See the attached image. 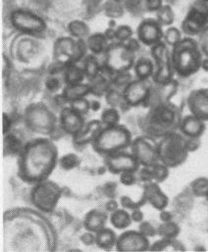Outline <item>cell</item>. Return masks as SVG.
<instances>
[{
    "label": "cell",
    "instance_id": "cell-1",
    "mask_svg": "<svg viewBox=\"0 0 208 252\" xmlns=\"http://www.w3.org/2000/svg\"><path fill=\"white\" fill-rule=\"evenodd\" d=\"M57 163V148L45 138L28 142L20 151L19 177L27 183L46 181Z\"/></svg>",
    "mask_w": 208,
    "mask_h": 252
},
{
    "label": "cell",
    "instance_id": "cell-2",
    "mask_svg": "<svg viewBox=\"0 0 208 252\" xmlns=\"http://www.w3.org/2000/svg\"><path fill=\"white\" fill-rule=\"evenodd\" d=\"M173 47L172 64L180 76L188 77L202 67V52L195 40L180 39Z\"/></svg>",
    "mask_w": 208,
    "mask_h": 252
},
{
    "label": "cell",
    "instance_id": "cell-3",
    "mask_svg": "<svg viewBox=\"0 0 208 252\" xmlns=\"http://www.w3.org/2000/svg\"><path fill=\"white\" fill-rule=\"evenodd\" d=\"M131 143L129 130L122 126H107L103 128L93 142L95 150L101 154H111L120 151Z\"/></svg>",
    "mask_w": 208,
    "mask_h": 252
},
{
    "label": "cell",
    "instance_id": "cell-4",
    "mask_svg": "<svg viewBox=\"0 0 208 252\" xmlns=\"http://www.w3.org/2000/svg\"><path fill=\"white\" fill-rule=\"evenodd\" d=\"M134 63V51L124 43H113L105 51V69L113 73H124Z\"/></svg>",
    "mask_w": 208,
    "mask_h": 252
},
{
    "label": "cell",
    "instance_id": "cell-5",
    "mask_svg": "<svg viewBox=\"0 0 208 252\" xmlns=\"http://www.w3.org/2000/svg\"><path fill=\"white\" fill-rule=\"evenodd\" d=\"M151 53L157 65V70L153 75L154 83L162 86L170 84L174 68L166 45L163 42L156 43L152 46Z\"/></svg>",
    "mask_w": 208,
    "mask_h": 252
},
{
    "label": "cell",
    "instance_id": "cell-6",
    "mask_svg": "<svg viewBox=\"0 0 208 252\" xmlns=\"http://www.w3.org/2000/svg\"><path fill=\"white\" fill-rule=\"evenodd\" d=\"M185 141L179 135H170L158 147V157L166 166H176L186 158Z\"/></svg>",
    "mask_w": 208,
    "mask_h": 252
},
{
    "label": "cell",
    "instance_id": "cell-7",
    "mask_svg": "<svg viewBox=\"0 0 208 252\" xmlns=\"http://www.w3.org/2000/svg\"><path fill=\"white\" fill-rule=\"evenodd\" d=\"M85 53V43L82 40L75 41L70 37L58 39L54 46L55 60L62 65H72Z\"/></svg>",
    "mask_w": 208,
    "mask_h": 252
},
{
    "label": "cell",
    "instance_id": "cell-8",
    "mask_svg": "<svg viewBox=\"0 0 208 252\" xmlns=\"http://www.w3.org/2000/svg\"><path fill=\"white\" fill-rule=\"evenodd\" d=\"M32 198L39 209L49 212L60 198V188L51 182H41L34 189Z\"/></svg>",
    "mask_w": 208,
    "mask_h": 252
},
{
    "label": "cell",
    "instance_id": "cell-9",
    "mask_svg": "<svg viewBox=\"0 0 208 252\" xmlns=\"http://www.w3.org/2000/svg\"><path fill=\"white\" fill-rule=\"evenodd\" d=\"M11 22L18 31L29 34H38L46 29L42 18L26 10L14 11L11 14Z\"/></svg>",
    "mask_w": 208,
    "mask_h": 252
},
{
    "label": "cell",
    "instance_id": "cell-10",
    "mask_svg": "<svg viewBox=\"0 0 208 252\" xmlns=\"http://www.w3.org/2000/svg\"><path fill=\"white\" fill-rule=\"evenodd\" d=\"M208 25V3L198 0L193 4L187 17L185 18L182 29L188 34H197Z\"/></svg>",
    "mask_w": 208,
    "mask_h": 252
},
{
    "label": "cell",
    "instance_id": "cell-11",
    "mask_svg": "<svg viewBox=\"0 0 208 252\" xmlns=\"http://www.w3.org/2000/svg\"><path fill=\"white\" fill-rule=\"evenodd\" d=\"M26 122L27 126L33 130L47 133L54 126L55 119L53 114L44 105L36 104L27 109Z\"/></svg>",
    "mask_w": 208,
    "mask_h": 252
},
{
    "label": "cell",
    "instance_id": "cell-12",
    "mask_svg": "<svg viewBox=\"0 0 208 252\" xmlns=\"http://www.w3.org/2000/svg\"><path fill=\"white\" fill-rule=\"evenodd\" d=\"M105 163L113 174L125 173V172H136L139 169V162L138 159L131 154L123 152H115L106 155Z\"/></svg>",
    "mask_w": 208,
    "mask_h": 252
},
{
    "label": "cell",
    "instance_id": "cell-13",
    "mask_svg": "<svg viewBox=\"0 0 208 252\" xmlns=\"http://www.w3.org/2000/svg\"><path fill=\"white\" fill-rule=\"evenodd\" d=\"M133 155L138 159L139 164L152 167L156 164L158 157V147L148 138H139L133 143Z\"/></svg>",
    "mask_w": 208,
    "mask_h": 252
},
{
    "label": "cell",
    "instance_id": "cell-14",
    "mask_svg": "<svg viewBox=\"0 0 208 252\" xmlns=\"http://www.w3.org/2000/svg\"><path fill=\"white\" fill-rule=\"evenodd\" d=\"M150 85L147 80L138 79L130 82L125 89L124 98L130 105H138L146 100L149 95Z\"/></svg>",
    "mask_w": 208,
    "mask_h": 252
},
{
    "label": "cell",
    "instance_id": "cell-15",
    "mask_svg": "<svg viewBox=\"0 0 208 252\" xmlns=\"http://www.w3.org/2000/svg\"><path fill=\"white\" fill-rule=\"evenodd\" d=\"M148 249V241L138 232H129L122 235L117 242L120 252H143Z\"/></svg>",
    "mask_w": 208,
    "mask_h": 252
},
{
    "label": "cell",
    "instance_id": "cell-16",
    "mask_svg": "<svg viewBox=\"0 0 208 252\" xmlns=\"http://www.w3.org/2000/svg\"><path fill=\"white\" fill-rule=\"evenodd\" d=\"M139 39L146 45H155L160 42L162 37V31L158 21L147 19L140 23L138 29Z\"/></svg>",
    "mask_w": 208,
    "mask_h": 252
},
{
    "label": "cell",
    "instance_id": "cell-17",
    "mask_svg": "<svg viewBox=\"0 0 208 252\" xmlns=\"http://www.w3.org/2000/svg\"><path fill=\"white\" fill-rule=\"evenodd\" d=\"M189 107L194 116L201 120H208V90H200L191 94Z\"/></svg>",
    "mask_w": 208,
    "mask_h": 252
},
{
    "label": "cell",
    "instance_id": "cell-18",
    "mask_svg": "<svg viewBox=\"0 0 208 252\" xmlns=\"http://www.w3.org/2000/svg\"><path fill=\"white\" fill-rule=\"evenodd\" d=\"M61 126L65 132L75 135L84 127V119L82 114L74 110L72 107H66L60 115Z\"/></svg>",
    "mask_w": 208,
    "mask_h": 252
},
{
    "label": "cell",
    "instance_id": "cell-19",
    "mask_svg": "<svg viewBox=\"0 0 208 252\" xmlns=\"http://www.w3.org/2000/svg\"><path fill=\"white\" fill-rule=\"evenodd\" d=\"M102 129L103 123L101 121H92L85 126V128L83 127L74 135V143L84 145L90 142H94Z\"/></svg>",
    "mask_w": 208,
    "mask_h": 252
},
{
    "label": "cell",
    "instance_id": "cell-20",
    "mask_svg": "<svg viewBox=\"0 0 208 252\" xmlns=\"http://www.w3.org/2000/svg\"><path fill=\"white\" fill-rule=\"evenodd\" d=\"M92 93V87L88 85H73V86H67L63 92V98L65 101L73 102L75 100L83 98L88 94Z\"/></svg>",
    "mask_w": 208,
    "mask_h": 252
},
{
    "label": "cell",
    "instance_id": "cell-21",
    "mask_svg": "<svg viewBox=\"0 0 208 252\" xmlns=\"http://www.w3.org/2000/svg\"><path fill=\"white\" fill-rule=\"evenodd\" d=\"M204 128L205 125L203 123V120L197 118L194 115L187 117L182 124V131L192 137H197L201 135Z\"/></svg>",
    "mask_w": 208,
    "mask_h": 252
},
{
    "label": "cell",
    "instance_id": "cell-22",
    "mask_svg": "<svg viewBox=\"0 0 208 252\" xmlns=\"http://www.w3.org/2000/svg\"><path fill=\"white\" fill-rule=\"evenodd\" d=\"M106 221V216L101 211H92L90 212L85 221V226L89 231L100 232L104 229V224Z\"/></svg>",
    "mask_w": 208,
    "mask_h": 252
},
{
    "label": "cell",
    "instance_id": "cell-23",
    "mask_svg": "<svg viewBox=\"0 0 208 252\" xmlns=\"http://www.w3.org/2000/svg\"><path fill=\"white\" fill-rule=\"evenodd\" d=\"M153 122L158 126H169L175 120V112L169 107H159L153 112Z\"/></svg>",
    "mask_w": 208,
    "mask_h": 252
},
{
    "label": "cell",
    "instance_id": "cell-24",
    "mask_svg": "<svg viewBox=\"0 0 208 252\" xmlns=\"http://www.w3.org/2000/svg\"><path fill=\"white\" fill-rule=\"evenodd\" d=\"M146 197L149 201L158 209H162L167 205V198L164 194L159 190V188L154 185L150 184L146 187Z\"/></svg>",
    "mask_w": 208,
    "mask_h": 252
},
{
    "label": "cell",
    "instance_id": "cell-25",
    "mask_svg": "<svg viewBox=\"0 0 208 252\" xmlns=\"http://www.w3.org/2000/svg\"><path fill=\"white\" fill-rule=\"evenodd\" d=\"M85 75H86V73L83 69L72 64V65L67 66L64 78H65V82L68 86H73V85L81 84L84 81Z\"/></svg>",
    "mask_w": 208,
    "mask_h": 252
},
{
    "label": "cell",
    "instance_id": "cell-26",
    "mask_svg": "<svg viewBox=\"0 0 208 252\" xmlns=\"http://www.w3.org/2000/svg\"><path fill=\"white\" fill-rule=\"evenodd\" d=\"M96 242L100 248L104 250H110L115 245V235L110 230L103 229L102 231L98 232Z\"/></svg>",
    "mask_w": 208,
    "mask_h": 252
},
{
    "label": "cell",
    "instance_id": "cell-27",
    "mask_svg": "<svg viewBox=\"0 0 208 252\" xmlns=\"http://www.w3.org/2000/svg\"><path fill=\"white\" fill-rule=\"evenodd\" d=\"M107 37L104 34H94L88 40V46L94 53H102L106 51L107 45Z\"/></svg>",
    "mask_w": 208,
    "mask_h": 252
},
{
    "label": "cell",
    "instance_id": "cell-28",
    "mask_svg": "<svg viewBox=\"0 0 208 252\" xmlns=\"http://www.w3.org/2000/svg\"><path fill=\"white\" fill-rule=\"evenodd\" d=\"M153 71V65L151 61L142 58L139 59L136 65V75L140 80H147L151 76Z\"/></svg>",
    "mask_w": 208,
    "mask_h": 252
},
{
    "label": "cell",
    "instance_id": "cell-29",
    "mask_svg": "<svg viewBox=\"0 0 208 252\" xmlns=\"http://www.w3.org/2000/svg\"><path fill=\"white\" fill-rule=\"evenodd\" d=\"M111 222L116 228L124 229L131 224V218H130V215L126 211L120 210V211H116L115 213L112 214Z\"/></svg>",
    "mask_w": 208,
    "mask_h": 252
},
{
    "label": "cell",
    "instance_id": "cell-30",
    "mask_svg": "<svg viewBox=\"0 0 208 252\" xmlns=\"http://www.w3.org/2000/svg\"><path fill=\"white\" fill-rule=\"evenodd\" d=\"M86 75L89 78L95 79L100 74V65L98 63V60L95 56H90L86 62H85V69H84Z\"/></svg>",
    "mask_w": 208,
    "mask_h": 252
},
{
    "label": "cell",
    "instance_id": "cell-31",
    "mask_svg": "<svg viewBox=\"0 0 208 252\" xmlns=\"http://www.w3.org/2000/svg\"><path fill=\"white\" fill-rule=\"evenodd\" d=\"M158 23L162 25H170L174 20V14L170 6L161 7L157 12Z\"/></svg>",
    "mask_w": 208,
    "mask_h": 252
},
{
    "label": "cell",
    "instance_id": "cell-32",
    "mask_svg": "<svg viewBox=\"0 0 208 252\" xmlns=\"http://www.w3.org/2000/svg\"><path fill=\"white\" fill-rule=\"evenodd\" d=\"M119 120V115L115 109H108L103 114V122L107 126H114Z\"/></svg>",
    "mask_w": 208,
    "mask_h": 252
},
{
    "label": "cell",
    "instance_id": "cell-33",
    "mask_svg": "<svg viewBox=\"0 0 208 252\" xmlns=\"http://www.w3.org/2000/svg\"><path fill=\"white\" fill-rule=\"evenodd\" d=\"M71 107L74 110H76L77 112H79L80 114L83 115V114H86L89 111V109L91 108V104L86 99L81 98V99H78V100H75V101L71 102Z\"/></svg>",
    "mask_w": 208,
    "mask_h": 252
},
{
    "label": "cell",
    "instance_id": "cell-34",
    "mask_svg": "<svg viewBox=\"0 0 208 252\" xmlns=\"http://www.w3.org/2000/svg\"><path fill=\"white\" fill-rule=\"evenodd\" d=\"M69 30L71 31V32L75 35V36H83L87 33V27L84 23L82 22H72L69 26Z\"/></svg>",
    "mask_w": 208,
    "mask_h": 252
},
{
    "label": "cell",
    "instance_id": "cell-35",
    "mask_svg": "<svg viewBox=\"0 0 208 252\" xmlns=\"http://www.w3.org/2000/svg\"><path fill=\"white\" fill-rule=\"evenodd\" d=\"M165 39H166L167 43H169V45L174 46L181 39V33L177 29L171 28V29L167 30V32H166Z\"/></svg>",
    "mask_w": 208,
    "mask_h": 252
},
{
    "label": "cell",
    "instance_id": "cell-36",
    "mask_svg": "<svg viewBox=\"0 0 208 252\" xmlns=\"http://www.w3.org/2000/svg\"><path fill=\"white\" fill-rule=\"evenodd\" d=\"M132 30L131 28L127 27V26H121L116 30V35L115 37L118 38L121 41L127 40L132 36Z\"/></svg>",
    "mask_w": 208,
    "mask_h": 252
},
{
    "label": "cell",
    "instance_id": "cell-37",
    "mask_svg": "<svg viewBox=\"0 0 208 252\" xmlns=\"http://www.w3.org/2000/svg\"><path fill=\"white\" fill-rule=\"evenodd\" d=\"M166 173L167 170L163 165H159V164H155L152 166V176L153 179L156 180H163L166 177Z\"/></svg>",
    "mask_w": 208,
    "mask_h": 252
},
{
    "label": "cell",
    "instance_id": "cell-38",
    "mask_svg": "<svg viewBox=\"0 0 208 252\" xmlns=\"http://www.w3.org/2000/svg\"><path fill=\"white\" fill-rule=\"evenodd\" d=\"M60 163H61V166H62L63 168H65V169H71V168L75 167L76 164H77V156H76V155H73V154L64 156V157L60 160Z\"/></svg>",
    "mask_w": 208,
    "mask_h": 252
},
{
    "label": "cell",
    "instance_id": "cell-39",
    "mask_svg": "<svg viewBox=\"0 0 208 252\" xmlns=\"http://www.w3.org/2000/svg\"><path fill=\"white\" fill-rule=\"evenodd\" d=\"M200 42L203 51L208 55V27L205 28L200 34Z\"/></svg>",
    "mask_w": 208,
    "mask_h": 252
},
{
    "label": "cell",
    "instance_id": "cell-40",
    "mask_svg": "<svg viewBox=\"0 0 208 252\" xmlns=\"http://www.w3.org/2000/svg\"><path fill=\"white\" fill-rule=\"evenodd\" d=\"M146 7L149 11H156L162 7V0H146Z\"/></svg>",
    "mask_w": 208,
    "mask_h": 252
},
{
    "label": "cell",
    "instance_id": "cell-41",
    "mask_svg": "<svg viewBox=\"0 0 208 252\" xmlns=\"http://www.w3.org/2000/svg\"><path fill=\"white\" fill-rule=\"evenodd\" d=\"M121 181L126 184V185H132L135 181V178L133 176V172H125L122 173V177H121Z\"/></svg>",
    "mask_w": 208,
    "mask_h": 252
},
{
    "label": "cell",
    "instance_id": "cell-42",
    "mask_svg": "<svg viewBox=\"0 0 208 252\" xmlns=\"http://www.w3.org/2000/svg\"><path fill=\"white\" fill-rule=\"evenodd\" d=\"M46 87L48 90H50L51 92L57 91L60 88V83L58 82L57 79H50L47 83H46Z\"/></svg>",
    "mask_w": 208,
    "mask_h": 252
},
{
    "label": "cell",
    "instance_id": "cell-43",
    "mask_svg": "<svg viewBox=\"0 0 208 252\" xmlns=\"http://www.w3.org/2000/svg\"><path fill=\"white\" fill-rule=\"evenodd\" d=\"M128 46L133 50V51H135L136 49H139V42H138V40L137 39H131V41H130V43L128 44Z\"/></svg>",
    "mask_w": 208,
    "mask_h": 252
},
{
    "label": "cell",
    "instance_id": "cell-44",
    "mask_svg": "<svg viewBox=\"0 0 208 252\" xmlns=\"http://www.w3.org/2000/svg\"><path fill=\"white\" fill-rule=\"evenodd\" d=\"M202 67H203L205 70L208 71V59L205 60V61L202 63Z\"/></svg>",
    "mask_w": 208,
    "mask_h": 252
},
{
    "label": "cell",
    "instance_id": "cell-45",
    "mask_svg": "<svg viewBox=\"0 0 208 252\" xmlns=\"http://www.w3.org/2000/svg\"><path fill=\"white\" fill-rule=\"evenodd\" d=\"M201 1H205V2H208V0H201Z\"/></svg>",
    "mask_w": 208,
    "mask_h": 252
},
{
    "label": "cell",
    "instance_id": "cell-46",
    "mask_svg": "<svg viewBox=\"0 0 208 252\" xmlns=\"http://www.w3.org/2000/svg\"><path fill=\"white\" fill-rule=\"evenodd\" d=\"M168 1H169V0H168ZM171 1H173V0H171Z\"/></svg>",
    "mask_w": 208,
    "mask_h": 252
}]
</instances>
